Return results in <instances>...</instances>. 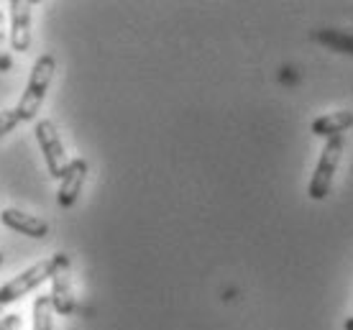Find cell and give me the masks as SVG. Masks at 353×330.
I'll list each match as a JSON object with an SVG mask.
<instances>
[{
	"mask_svg": "<svg viewBox=\"0 0 353 330\" xmlns=\"http://www.w3.org/2000/svg\"><path fill=\"white\" fill-rule=\"evenodd\" d=\"M54 70H57V62H54L52 54H41L34 62V70H31V77H28V85L23 90V95L18 100L16 113L23 121H34L39 116V107L44 105L46 90L54 80Z\"/></svg>",
	"mask_w": 353,
	"mask_h": 330,
	"instance_id": "cell-1",
	"label": "cell"
},
{
	"mask_svg": "<svg viewBox=\"0 0 353 330\" xmlns=\"http://www.w3.org/2000/svg\"><path fill=\"white\" fill-rule=\"evenodd\" d=\"M343 149H345L343 136H333V138H327L325 149H323V154H320L318 167H315V174H312L310 187H307V192H310L312 200H325V197L330 195L333 177H336V172H338V164H341Z\"/></svg>",
	"mask_w": 353,
	"mask_h": 330,
	"instance_id": "cell-2",
	"label": "cell"
},
{
	"mask_svg": "<svg viewBox=\"0 0 353 330\" xmlns=\"http://www.w3.org/2000/svg\"><path fill=\"white\" fill-rule=\"evenodd\" d=\"M52 274H54V256L52 259L39 261L34 267H28L26 271H21L18 277H13L10 282H6V285L0 287V307H6V305L26 297L28 292H34L36 287H41L44 282H52Z\"/></svg>",
	"mask_w": 353,
	"mask_h": 330,
	"instance_id": "cell-3",
	"label": "cell"
},
{
	"mask_svg": "<svg viewBox=\"0 0 353 330\" xmlns=\"http://www.w3.org/2000/svg\"><path fill=\"white\" fill-rule=\"evenodd\" d=\"M36 141H39L41 152H44L49 174L62 182V177L67 174V169H70V159H67L64 143H62V138H59V131H57L54 121L44 118V121L36 123Z\"/></svg>",
	"mask_w": 353,
	"mask_h": 330,
	"instance_id": "cell-4",
	"label": "cell"
},
{
	"mask_svg": "<svg viewBox=\"0 0 353 330\" xmlns=\"http://www.w3.org/2000/svg\"><path fill=\"white\" fill-rule=\"evenodd\" d=\"M52 305L54 313L70 318L77 310L74 289H72L70 277V256L67 254H54V274H52Z\"/></svg>",
	"mask_w": 353,
	"mask_h": 330,
	"instance_id": "cell-5",
	"label": "cell"
},
{
	"mask_svg": "<svg viewBox=\"0 0 353 330\" xmlns=\"http://www.w3.org/2000/svg\"><path fill=\"white\" fill-rule=\"evenodd\" d=\"M10 46L18 54L28 52L31 46V3L28 0H10Z\"/></svg>",
	"mask_w": 353,
	"mask_h": 330,
	"instance_id": "cell-6",
	"label": "cell"
},
{
	"mask_svg": "<svg viewBox=\"0 0 353 330\" xmlns=\"http://www.w3.org/2000/svg\"><path fill=\"white\" fill-rule=\"evenodd\" d=\"M88 179V161L85 159H72L70 169L59 182V192H57V203L59 207H72L77 203V197L82 192V185Z\"/></svg>",
	"mask_w": 353,
	"mask_h": 330,
	"instance_id": "cell-7",
	"label": "cell"
},
{
	"mask_svg": "<svg viewBox=\"0 0 353 330\" xmlns=\"http://www.w3.org/2000/svg\"><path fill=\"white\" fill-rule=\"evenodd\" d=\"M0 220L13 228V231L23 233L28 238H46L49 236V223L44 218H36L31 213H23V210H16V207H8L0 213Z\"/></svg>",
	"mask_w": 353,
	"mask_h": 330,
	"instance_id": "cell-8",
	"label": "cell"
},
{
	"mask_svg": "<svg viewBox=\"0 0 353 330\" xmlns=\"http://www.w3.org/2000/svg\"><path fill=\"white\" fill-rule=\"evenodd\" d=\"M353 125V113L351 110H338L330 116H320L312 121V134L323 136V138H333V136H343Z\"/></svg>",
	"mask_w": 353,
	"mask_h": 330,
	"instance_id": "cell-9",
	"label": "cell"
},
{
	"mask_svg": "<svg viewBox=\"0 0 353 330\" xmlns=\"http://www.w3.org/2000/svg\"><path fill=\"white\" fill-rule=\"evenodd\" d=\"M34 330H54V305L49 295H39L34 302Z\"/></svg>",
	"mask_w": 353,
	"mask_h": 330,
	"instance_id": "cell-10",
	"label": "cell"
},
{
	"mask_svg": "<svg viewBox=\"0 0 353 330\" xmlns=\"http://www.w3.org/2000/svg\"><path fill=\"white\" fill-rule=\"evenodd\" d=\"M318 39H320V41H325V44L338 46L341 52H351V54H353V39H348V36L327 34V31H323V34H318Z\"/></svg>",
	"mask_w": 353,
	"mask_h": 330,
	"instance_id": "cell-11",
	"label": "cell"
},
{
	"mask_svg": "<svg viewBox=\"0 0 353 330\" xmlns=\"http://www.w3.org/2000/svg\"><path fill=\"white\" fill-rule=\"evenodd\" d=\"M18 123H21V118H18L16 110H3L0 113V138H6Z\"/></svg>",
	"mask_w": 353,
	"mask_h": 330,
	"instance_id": "cell-12",
	"label": "cell"
},
{
	"mask_svg": "<svg viewBox=\"0 0 353 330\" xmlns=\"http://www.w3.org/2000/svg\"><path fill=\"white\" fill-rule=\"evenodd\" d=\"M6 328L8 330H21V318L18 315H6Z\"/></svg>",
	"mask_w": 353,
	"mask_h": 330,
	"instance_id": "cell-13",
	"label": "cell"
},
{
	"mask_svg": "<svg viewBox=\"0 0 353 330\" xmlns=\"http://www.w3.org/2000/svg\"><path fill=\"white\" fill-rule=\"evenodd\" d=\"M10 54H6L3 49H0V72H8L10 70Z\"/></svg>",
	"mask_w": 353,
	"mask_h": 330,
	"instance_id": "cell-14",
	"label": "cell"
},
{
	"mask_svg": "<svg viewBox=\"0 0 353 330\" xmlns=\"http://www.w3.org/2000/svg\"><path fill=\"white\" fill-rule=\"evenodd\" d=\"M3 39H6V18L0 13V44H3Z\"/></svg>",
	"mask_w": 353,
	"mask_h": 330,
	"instance_id": "cell-15",
	"label": "cell"
},
{
	"mask_svg": "<svg viewBox=\"0 0 353 330\" xmlns=\"http://www.w3.org/2000/svg\"><path fill=\"white\" fill-rule=\"evenodd\" d=\"M0 330H8L6 328V315H3V307H0Z\"/></svg>",
	"mask_w": 353,
	"mask_h": 330,
	"instance_id": "cell-16",
	"label": "cell"
},
{
	"mask_svg": "<svg viewBox=\"0 0 353 330\" xmlns=\"http://www.w3.org/2000/svg\"><path fill=\"white\" fill-rule=\"evenodd\" d=\"M343 328H345V330H353V318H348V320H345Z\"/></svg>",
	"mask_w": 353,
	"mask_h": 330,
	"instance_id": "cell-17",
	"label": "cell"
},
{
	"mask_svg": "<svg viewBox=\"0 0 353 330\" xmlns=\"http://www.w3.org/2000/svg\"><path fill=\"white\" fill-rule=\"evenodd\" d=\"M0 264H3V251H0Z\"/></svg>",
	"mask_w": 353,
	"mask_h": 330,
	"instance_id": "cell-18",
	"label": "cell"
}]
</instances>
